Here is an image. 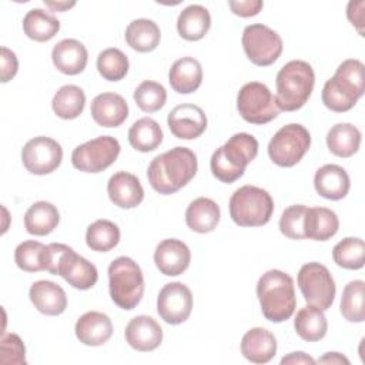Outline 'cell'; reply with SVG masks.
<instances>
[{
  "label": "cell",
  "mask_w": 365,
  "mask_h": 365,
  "mask_svg": "<svg viewBox=\"0 0 365 365\" xmlns=\"http://www.w3.org/2000/svg\"><path fill=\"white\" fill-rule=\"evenodd\" d=\"M58 275L64 278L68 285L76 289H90L96 285L98 279V272L94 264L87 261L84 257L78 255L73 248L64 257Z\"/></svg>",
  "instance_id": "obj_23"
},
{
  "label": "cell",
  "mask_w": 365,
  "mask_h": 365,
  "mask_svg": "<svg viewBox=\"0 0 365 365\" xmlns=\"http://www.w3.org/2000/svg\"><path fill=\"white\" fill-rule=\"evenodd\" d=\"M0 362L4 365L26 364V348L17 334H3L0 339Z\"/></svg>",
  "instance_id": "obj_44"
},
{
  "label": "cell",
  "mask_w": 365,
  "mask_h": 365,
  "mask_svg": "<svg viewBox=\"0 0 365 365\" xmlns=\"http://www.w3.org/2000/svg\"><path fill=\"white\" fill-rule=\"evenodd\" d=\"M74 332L81 344L100 346L111 338L113 324L108 315L98 311H88L77 319Z\"/></svg>",
  "instance_id": "obj_21"
},
{
  "label": "cell",
  "mask_w": 365,
  "mask_h": 365,
  "mask_svg": "<svg viewBox=\"0 0 365 365\" xmlns=\"http://www.w3.org/2000/svg\"><path fill=\"white\" fill-rule=\"evenodd\" d=\"M44 4L50 7L53 11H66L76 6V1H47L44 0Z\"/></svg>",
  "instance_id": "obj_51"
},
{
  "label": "cell",
  "mask_w": 365,
  "mask_h": 365,
  "mask_svg": "<svg viewBox=\"0 0 365 365\" xmlns=\"http://www.w3.org/2000/svg\"><path fill=\"white\" fill-rule=\"evenodd\" d=\"M328 150L341 158L352 157L361 145V131L351 123H338L327 134Z\"/></svg>",
  "instance_id": "obj_32"
},
{
  "label": "cell",
  "mask_w": 365,
  "mask_h": 365,
  "mask_svg": "<svg viewBox=\"0 0 365 365\" xmlns=\"http://www.w3.org/2000/svg\"><path fill=\"white\" fill-rule=\"evenodd\" d=\"M365 91V68L361 60H344L334 77L325 81L322 103L335 113L349 111Z\"/></svg>",
  "instance_id": "obj_2"
},
{
  "label": "cell",
  "mask_w": 365,
  "mask_h": 365,
  "mask_svg": "<svg viewBox=\"0 0 365 365\" xmlns=\"http://www.w3.org/2000/svg\"><path fill=\"white\" fill-rule=\"evenodd\" d=\"M237 110L250 124H267L281 113L269 88L259 81L244 84L237 94Z\"/></svg>",
  "instance_id": "obj_8"
},
{
  "label": "cell",
  "mask_w": 365,
  "mask_h": 365,
  "mask_svg": "<svg viewBox=\"0 0 365 365\" xmlns=\"http://www.w3.org/2000/svg\"><path fill=\"white\" fill-rule=\"evenodd\" d=\"M257 297L262 315L271 322H284L295 311L294 279L281 269H269L257 282Z\"/></svg>",
  "instance_id": "obj_3"
},
{
  "label": "cell",
  "mask_w": 365,
  "mask_h": 365,
  "mask_svg": "<svg viewBox=\"0 0 365 365\" xmlns=\"http://www.w3.org/2000/svg\"><path fill=\"white\" fill-rule=\"evenodd\" d=\"M365 282L354 279L342 289L339 309L342 317L349 322H364L365 319Z\"/></svg>",
  "instance_id": "obj_38"
},
{
  "label": "cell",
  "mask_w": 365,
  "mask_h": 365,
  "mask_svg": "<svg viewBox=\"0 0 365 365\" xmlns=\"http://www.w3.org/2000/svg\"><path fill=\"white\" fill-rule=\"evenodd\" d=\"M221 218L220 205L207 197H198L190 202L185 211V222L190 230L207 234L217 228Z\"/></svg>",
  "instance_id": "obj_26"
},
{
  "label": "cell",
  "mask_w": 365,
  "mask_h": 365,
  "mask_svg": "<svg viewBox=\"0 0 365 365\" xmlns=\"http://www.w3.org/2000/svg\"><path fill=\"white\" fill-rule=\"evenodd\" d=\"M108 288L113 302L121 309H134L144 295V277L130 257H118L108 265Z\"/></svg>",
  "instance_id": "obj_6"
},
{
  "label": "cell",
  "mask_w": 365,
  "mask_h": 365,
  "mask_svg": "<svg viewBox=\"0 0 365 365\" xmlns=\"http://www.w3.org/2000/svg\"><path fill=\"white\" fill-rule=\"evenodd\" d=\"M120 241V228L110 220H97L86 231V244L97 252H108Z\"/></svg>",
  "instance_id": "obj_37"
},
{
  "label": "cell",
  "mask_w": 365,
  "mask_h": 365,
  "mask_svg": "<svg viewBox=\"0 0 365 365\" xmlns=\"http://www.w3.org/2000/svg\"><path fill=\"white\" fill-rule=\"evenodd\" d=\"M58 222V210L48 201H37L31 204L24 214V228L31 235H48L57 228Z\"/></svg>",
  "instance_id": "obj_29"
},
{
  "label": "cell",
  "mask_w": 365,
  "mask_h": 365,
  "mask_svg": "<svg viewBox=\"0 0 365 365\" xmlns=\"http://www.w3.org/2000/svg\"><path fill=\"white\" fill-rule=\"evenodd\" d=\"M29 297L34 308L44 315L56 317L63 314L67 308L64 289L53 281L40 279L33 282L29 289Z\"/></svg>",
  "instance_id": "obj_20"
},
{
  "label": "cell",
  "mask_w": 365,
  "mask_h": 365,
  "mask_svg": "<svg viewBox=\"0 0 365 365\" xmlns=\"http://www.w3.org/2000/svg\"><path fill=\"white\" fill-rule=\"evenodd\" d=\"M198 161L192 150L174 147L151 160L147 178L154 191L168 195L187 185L197 174Z\"/></svg>",
  "instance_id": "obj_1"
},
{
  "label": "cell",
  "mask_w": 365,
  "mask_h": 365,
  "mask_svg": "<svg viewBox=\"0 0 365 365\" xmlns=\"http://www.w3.org/2000/svg\"><path fill=\"white\" fill-rule=\"evenodd\" d=\"M134 101L144 113H155L164 107L167 101V91L163 84L144 80L134 91Z\"/></svg>",
  "instance_id": "obj_41"
},
{
  "label": "cell",
  "mask_w": 365,
  "mask_h": 365,
  "mask_svg": "<svg viewBox=\"0 0 365 365\" xmlns=\"http://www.w3.org/2000/svg\"><path fill=\"white\" fill-rule=\"evenodd\" d=\"M242 48L251 63L259 67L274 64L282 53V38L265 24H250L242 31Z\"/></svg>",
  "instance_id": "obj_12"
},
{
  "label": "cell",
  "mask_w": 365,
  "mask_h": 365,
  "mask_svg": "<svg viewBox=\"0 0 365 365\" xmlns=\"http://www.w3.org/2000/svg\"><path fill=\"white\" fill-rule=\"evenodd\" d=\"M211 27L210 11L201 4L187 6L178 16L177 30L178 34L188 41L201 40Z\"/></svg>",
  "instance_id": "obj_30"
},
{
  "label": "cell",
  "mask_w": 365,
  "mask_h": 365,
  "mask_svg": "<svg viewBox=\"0 0 365 365\" xmlns=\"http://www.w3.org/2000/svg\"><path fill=\"white\" fill-rule=\"evenodd\" d=\"M275 352L277 339L265 328H251L241 339V354L252 364H267L275 356Z\"/></svg>",
  "instance_id": "obj_25"
},
{
  "label": "cell",
  "mask_w": 365,
  "mask_h": 365,
  "mask_svg": "<svg viewBox=\"0 0 365 365\" xmlns=\"http://www.w3.org/2000/svg\"><path fill=\"white\" fill-rule=\"evenodd\" d=\"M17 68H19V60L14 51H11L7 47H1V70H0L1 83L10 81L16 76Z\"/></svg>",
  "instance_id": "obj_46"
},
{
  "label": "cell",
  "mask_w": 365,
  "mask_h": 365,
  "mask_svg": "<svg viewBox=\"0 0 365 365\" xmlns=\"http://www.w3.org/2000/svg\"><path fill=\"white\" fill-rule=\"evenodd\" d=\"M315 84V73L309 63L291 60L277 74V104L281 111H297L309 100Z\"/></svg>",
  "instance_id": "obj_5"
},
{
  "label": "cell",
  "mask_w": 365,
  "mask_h": 365,
  "mask_svg": "<svg viewBox=\"0 0 365 365\" xmlns=\"http://www.w3.org/2000/svg\"><path fill=\"white\" fill-rule=\"evenodd\" d=\"M107 192L111 202L124 210L135 208L144 200V190L140 180L127 171H118L110 177Z\"/></svg>",
  "instance_id": "obj_18"
},
{
  "label": "cell",
  "mask_w": 365,
  "mask_h": 365,
  "mask_svg": "<svg viewBox=\"0 0 365 365\" xmlns=\"http://www.w3.org/2000/svg\"><path fill=\"white\" fill-rule=\"evenodd\" d=\"M44 247H46L44 244L34 240L20 242L14 250L16 265L26 272L43 271L44 267H43L41 255H43Z\"/></svg>",
  "instance_id": "obj_42"
},
{
  "label": "cell",
  "mask_w": 365,
  "mask_h": 365,
  "mask_svg": "<svg viewBox=\"0 0 365 365\" xmlns=\"http://www.w3.org/2000/svg\"><path fill=\"white\" fill-rule=\"evenodd\" d=\"M128 58L127 56L115 47L103 50L97 57V70L104 80L120 81L128 73Z\"/></svg>",
  "instance_id": "obj_40"
},
{
  "label": "cell",
  "mask_w": 365,
  "mask_h": 365,
  "mask_svg": "<svg viewBox=\"0 0 365 365\" xmlns=\"http://www.w3.org/2000/svg\"><path fill=\"white\" fill-rule=\"evenodd\" d=\"M120 150L117 138L100 135L77 145L71 153V163L83 173H101L117 160Z\"/></svg>",
  "instance_id": "obj_11"
},
{
  "label": "cell",
  "mask_w": 365,
  "mask_h": 365,
  "mask_svg": "<svg viewBox=\"0 0 365 365\" xmlns=\"http://www.w3.org/2000/svg\"><path fill=\"white\" fill-rule=\"evenodd\" d=\"M90 113L98 125L113 128L127 120L128 106L124 97L117 93H101L93 98Z\"/></svg>",
  "instance_id": "obj_19"
},
{
  "label": "cell",
  "mask_w": 365,
  "mask_h": 365,
  "mask_svg": "<svg viewBox=\"0 0 365 365\" xmlns=\"http://www.w3.org/2000/svg\"><path fill=\"white\" fill-rule=\"evenodd\" d=\"M168 81L178 94L194 93L202 81V67L200 61L190 56L178 58L170 68Z\"/></svg>",
  "instance_id": "obj_27"
},
{
  "label": "cell",
  "mask_w": 365,
  "mask_h": 365,
  "mask_svg": "<svg viewBox=\"0 0 365 365\" xmlns=\"http://www.w3.org/2000/svg\"><path fill=\"white\" fill-rule=\"evenodd\" d=\"M127 44L138 51L148 53L157 48L161 40V31L155 21L148 19H135L125 29Z\"/></svg>",
  "instance_id": "obj_31"
},
{
  "label": "cell",
  "mask_w": 365,
  "mask_h": 365,
  "mask_svg": "<svg viewBox=\"0 0 365 365\" xmlns=\"http://www.w3.org/2000/svg\"><path fill=\"white\" fill-rule=\"evenodd\" d=\"M334 262L345 269H361L365 264V244L358 237L341 240L332 250Z\"/></svg>",
  "instance_id": "obj_39"
},
{
  "label": "cell",
  "mask_w": 365,
  "mask_h": 365,
  "mask_svg": "<svg viewBox=\"0 0 365 365\" xmlns=\"http://www.w3.org/2000/svg\"><path fill=\"white\" fill-rule=\"evenodd\" d=\"M63 160L61 145L44 135L29 140L21 150V161L26 170L36 175H46L60 167Z\"/></svg>",
  "instance_id": "obj_13"
},
{
  "label": "cell",
  "mask_w": 365,
  "mask_h": 365,
  "mask_svg": "<svg viewBox=\"0 0 365 365\" xmlns=\"http://www.w3.org/2000/svg\"><path fill=\"white\" fill-rule=\"evenodd\" d=\"M86 106V94L84 91L74 84H66L60 87L53 100L51 107L57 117L63 120L77 118Z\"/></svg>",
  "instance_id": "obj_36"
},
{
  "label": "cell",
  "mask_w": 365,
  "mask_h": 365,
  "mask_svg": "<svg viewBox=\"0 0 365 365\" xmlns=\"http://www.w3.org/2000/svg\"><path fill=\"white\" fill-rule=\"evenodd\" d=\"M228 6L235 16L252 17L261 11L264 3L261 0H238V1L230 0Z\"/></svg>",
  "instance_id": "obj_47"
},
{
  "label": "cell",
  "mask_w": 365,
  "mask_h": 365,
  "mask_svg": "<svg viewBox=\"0 0 365 365\" xmlns=\"http://www.w3.org/2000/svg\"><path fill=\"white\" fill-rule=\"evenodd\" d=\"M163 130L160 124L150 118L143 117L133 123L128 130V143L130 145L141 153L154 151L163 143Z\"/></svg>",
  "instance_id": "obj_35"
},
{
  "label": "cell",
  "mask_w": 365,
  "mask_h": 365,
  "mask_svg": "<svg viewBox=\"0 0 365 365\" xmlns=\"http://www.w3.org/2000/svg\"><path fill=\"white\" fill-rule=\"evenodd\" d=\"M364 0H358V1H349L348 3V7H346V16H348V20L352 23V26H355V29L358 30V33L361 36H364V30H362V26H364Z\"/></svg>",
  "instance_id": "obj_48"
},
{
  "label": "cell",
  "mask_w": 365,
  "mask_h": 365,
  "mask_svg": "<svg viewBox=\"0 0 365 365\" xmlns=\"http://www.w3.org/2000/svg\"><path fill=\"white\" fill-rule=\"evenodd\" d=\"M294 328L299 338L307 342H315L322 339L328 331L327 317L322 309L314 305H307L297 312L294 319Z\"/></svg>",
  "instance_id": "obj_33"
},
{
  "label": "cell",
  "mask_w": 365,
  "mask_h": 365,
  "mask_svg": "<svg viewBox=\"0 0 365 365\" xmlns=\"http://www.w3.org/2000/svg\"><path fill=\"white\" fill-rule=\"evenodd\" d=\"M191 261L188 245L177 238L163 240L154 251V262L158 271L167 277L182 274Z\"/></svg>",
  "instance_id": "obj_16"
},
{
  "label": "cell",
  "mask_w": 365,
  "mask_h": 365,
  "mask_svg": "<svg viewBox=\"0 0 365 365\" xmlns=\"http://www.w3.org/2000/svg\"><path fill=\"white\" fill-rule=\"evenodd\" d=\"M70 250H71V247H68L66 244H58V242H51V244L46 245L43 250V255H41L44 269L53 275H58L60 265Z\"/></svg>",
  "instance_id": "obj_45"
},
{
  "label": "cell",
  "mask_w": 365,
  "mask_h": 365,
  "mask_svg": "<svg viewBox=\"0 0 365 365\" xmlns=\"http://www.w3.org/2000/svg\"><path fill=\"white\" fill-rule=\"evenodd\" d=\"M167 124L174 137L180 140H194L205 131L208 121L201 107L185 103L175 106L168 113Z\"/></svg>",
  "instance_id": "obj_15"
},
{
  "label": "cell",
  "mask_w": 365,
  "mask_h": 365,
  "mask_svg": "<svg viewBox=\"0 0 365 365\" xmlns=\"http://www.w3.org/2000/svg\"><path fill=\"white\" fill-rule=\"evenodd\" d=\"M54 67L67 76H76L84 71L88 60L86 46L76 38H64L51 50Z\"/></svg>",
  "instance_id": "obj_22"
},
{
  "label": "cell",
  "mask_w": 365,
  "mask_h": 365,
  "mask_svg": "<svg viewBox=\"0 0 365 365\" xmlns=\"http://www.w3.org/2000/svg\"><path fill=\"white\" fill-rule=\"evenodd\" d=\"M314 187L321 197L338 201L346 197L351 181L348 173L341 165L325 164L317 170L314 175Z\"/></svg>",
  "instance_id": "obj_24"
},
{
  "label": "cell",
  "mask_w": 365,
  "mask_h": 365,
  "mask_svg": "<svg viewBox=\"0 0 365 365\" xmlns=\"http://www.w3.org/2000/svg\"><path fill=\"white\" fill-rule=\"evenodd\" d=\"M124 336L133 349L148 352L161 345L163 329L154 318L148 315H137L127 324Z\"/></svg>",
  "instance_id": "obj_17"
},
{
  "label": "cell",
  "mask_w": 365,
  "mask_h": 365,
  "mask_svg": "<svg viewBox=\"0 0 365 365\" xmlns=\"http://www.w3.org/2000/svg\"><path fill=\"white\" fill-rule=\"evenodd\" d=\"M23 30L30 40L43 43L51 40L58 33L60 21L43 9H31L23 19Z\"/></svg>",
  "instance_id": "obj_34"
},
{
  "label": "cell",
  "mask_w": 365,
  "mask_h": 365,
  "mask_svg": "<svg viewBox=\"0 0 365 365\" xmlns=\"http://www.w3.org/2000/svg\"><path fill=\"white\" fill-rule=\"evenodd\" d=\"M192 311L191 289L182 282L165 284L157 297V312L170 325H178L188 319Z\"/></svg>",
  "instance_id": "obj_14"
},
{
  "label": "cell",
  "mask_w": 365,
  "mask_h": 365,
  "mask_svg": "<svg viewBox=\"0 0 365 365\" xmlns=\"http://www.w3.org/2000/svg\"><path fill=\"white\" fill-rule=\"evenodd\" d=\"M319 364H349V359L339 352H327L318 359Z\"/></svg>",
  "instance_id": "obj_50"
},
{
  "label": "cell",
  "mask_w": 365,
  "mask_h": 365,
  "mask_svg": "<svg viewBox=\"0 0 365 365\" xmlns=\"http://www.w3.org/2000/svg\"><path fill=\"white\" fill-rule=\"evenodd\" d=\"M311 145V134L301 124L281 127L268 144L271 161L279 167H294L302 160Z\"/></svg>",
  "instance_id": "obj_9"
},
{
  "label": "cell",
  "mask_w": 365,
  "mask_h": 365,
  "mask_svg": "<svg viewBox=\"0 0 365 365\" xmlns=\"http://www.w3.org/2000/svg\"><path fill=\"white\" fill-rule=\"evenodd\" d=\"M339 228L338 215L325 207L307 208L304 215L305 238L315 241H327L332 238Z\"/></svg>",
  "instance_id": "obj_28"
},
{
  "label": "cell",
  "mask_w": 365,
  "mask_h": 365,
  "mask_svg": "<svg viewBox=\"0 0 365 365\" xmlns=\"http://www.w3.org/2000/svg\"><path fill=\"white\" fill-rule=\"evenodd\" d=\"M307 207L302 204H295L284 210L279 218V231L291 240H304V215Z\"/></svg>",
  "instance_id": "obj_43"
},
{
  "label": "cell",
  "mask_w": 365,
  "mask_h": 365,
  "mask_svg": "<svg viewBox=\"0 0 365 365\" xmlns=\"http://www.w3.org/2000/svg\"><path fill=\"white\" fill-rule=\"evenodd\" d=\"M285 364H291V365H299V364H307V365H314L315 364V359L311 358L309 355H307L305 352H291L288 354L287 356H284L281 359V365H285Z\"/></svg>",
  "instance_id": "obj_49"
},
{
  "label": "cell",
  "mask_w": 365,
  "mask_h": 365,
  "mask_svg": "<svg viewBox=\"0 0 365 365\" xmlns=\"http://www.w3.org/2000/svg\"><path fill=\"white\" fill-rule=\"evenodd\" d=\"M274 212L269 192L255 185H242L230 198V217L240 227L265 225Z\"/></svg>",
  "instance_id": "obj_7"
},
{
  "label": "cell",
  "mask_w": 365,
  "mask_h": 365,
  "mask_svg": "<svg viewBox=\"0 0 365 365\" xmlns=\"http://www.w3.org/2000/svg\"><path fill=\"white\" fill-rule=\"evenodd\" d=\"M304 299L322 311L331 308L335 298V282L329 269L319 262H307L299 268L297 278Z\"/></svg>",
  "instance_id": "obj_10"
},
{
  "label": "cell",
  "mask_w": 365,
  "mask_h": 365,
  "mask_svg": "<svg viewBox=\"0 0 365 365\" xmlns=\"http://www.w3.org/2000/svg\"><path fill=\"white\" fill-rule=\"evenodd\" d=\"M257 154V138L248 133H237L212 153L210 160L211 173L221 182L231 184L244 175L247 165Z\"/></svg>",
  "instance_id": "obj_4"
}]
</instances>
